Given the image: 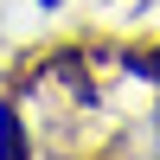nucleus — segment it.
<instances>
[{
	"mask_svg": "<svg viewBox=\"0 0 160 160\" xmlns=\"http://www.w3.org/2000/svg\"><path fill=\"white\" fill-rule=\"evenodd\" d=\"M0 160H26V128L13 102H0Z\"/></svg>",
	"mask_w": 160,
	"mask_h": 160,
	"instance_id": "nucleus-1",
	"label": "nucleus"
},
{
	"mask_svg": "<svg viewBox=\"0 0 160 160\" xmlns=\"http://www.w3.org/2000/svg\"><path fill=\"white\" fill-rule=\"evenodd\" d=\"M45 7H58V0H45Z\"/></svg>",
	"mask_w": 160,
	"mask_h": 160,
	"instance_id": "nucleus-2",
	"label": "nucleus"
}]
</instances>
